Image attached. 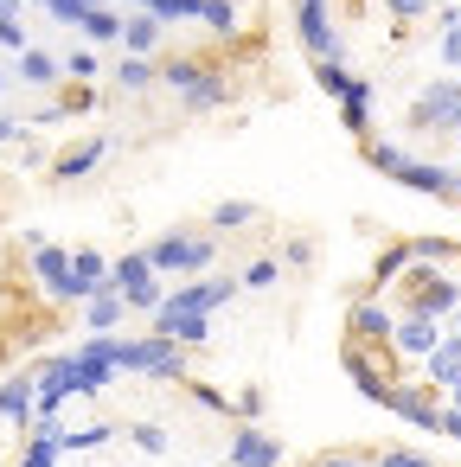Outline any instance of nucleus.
Wrapping results in <instances>:
<instances>
[{
	"mask_svg": "<svg viewBox=\"0 0 461 467\" xmlns=\"http://www.w3.org/2000/svg\"><path fill=\"white\" fill-rule=\"evenodd\" d=\"M26 46H33V39H26V26H20V14H0V52H14V58H20Z\"/></svg>",
	"mask_w": 461,
	"mask_h": 467,
	"instance_id": "nucleus-29",
	"label": "nucleus"
},
{
	"mask_svg": "<svg viewBox=\"0 0 461 467\" xmlns=\"http://www.w3.org/2000/svg\"><path fill=\"white\" fill-rule=\"evenodd\" d=\"M78 33L90 39V46H122V7L110 0V7H90L84 20H78Z\"/></svg>",
	"mask_w": 461,
	"mask_h": 467,
	"instance_id": "nucleus-18",
	"label": "nucleus"
},
{
	"mask_svg": "<svg viewBox=\"0 0 461 467\" xmlns=\"http://www.w3.org/2000/svg\"><path fill=\"white\" fill-rule=\"evenodd\" d=\"M365 167L384 173V180H397V186H410V192L455 199V167L423 161V154H410V148H397V141H365Z\"/></svg>",
	"mask_w": 461,
	"mask_h": 467,
	"instance_id": "nucleus-3",
	"label": "nucleus"
},
{
	"mask_svg": "<svg viewBox=\"0 0 461 467\" xmlns=\"http://www.w3.org/2000/svg\"><path fill=\"white\" fill-rule=\"evenodd\" d=\"M410 129L416 135H461V78H435L410 97Z\"/></svg>",
	"mask_w": 461,
	"mask_h": 467,
	"instance_id": "nucleus-5",
	"label": "nucleus"
},
{
	"mask_svg": "<svg viewBox=\"0 0 461 467\" xmlns=\"http://www.w3.org/2000/svg\"><path fill=\"white\" fill-rule=\"evenodd\" d=\"M225 461H231V467H282V441H276L269 429H257V422H237Z\"/></svg>",
	"mask_w": 461,
	"mask_h": 467,
	"instance_id": "nucleus-8",
	"label": "nucleus"
},
{
	"mask_svg": "<svg viewBox=\"0 0 461 467\" xmlns=\"http://www.w3.org/2000/svg\"><path fill=\"white\" fill-rule=\"evenodd\" d=\"M71 269H78V282H84L90 295L110 282V256H103V250H71Z\"/></svg>",
	"mask_w": 461,
	"mask_h": 467,
	"instance_id": "nucleus-25",
	"label": "nucleus"
},
{
	"mask_svg": "<svg viewBox=\"0 0 461 467\" xmlns=\"http://www.w3.org/2000/svg\"><path fill=\"white\" fill-rule=\"evenodd\" d=\"M58 65H65V84H97V78H103V65H97V52H90V46L65 52Z\"/></svg>",
	"mask_w": 461,
	"mask_h": 467,
	"instance_id": "nucleus-26",
	"label": "nucleus"
},
{
	"mask_svg": "<svg viewBox=\"0 0 461 467\" xmlns=\"http://www.w3.org/2000/svg\"><path fill=\"white\" fill-rule=\"evenodd\" d=\"M231 410H237V422H250V416H257V410H263V390H257V384H244V390H237V403H231Z\"/></svg>",
	"mask_w": 461,
	"mask_h": 467,
	"instance_id": "nucleus-36",
	"label": "nucleus"
},
{
	"mask_svg": "<svg viewBox=\"0 0 461 467\" xmlns=\"http://www.w3.org/2000/svg\"><path fill=\"white\" fill-rule=\"evenodd\" d=\"M314 467H372V461H365V454H320Z\"/></svg>",
	"mask_w": 461,
	"mask_h": 467,
	"instance_id": "nucleus-39",
	"label": "nucleus"
},
{
	"mask_svg": "<svg viewBox=\"0 0 461 467\" xmlns=\"http://www.w3.org/2000/svg\"><path fill=\"white\" fill-rule=\"evenodd\" d=\"M276 282H282V256H269V250H263V256H250V263H244V288H257V295H263V288H276Z\"/></svg>",
	"mask_w": 461,
	"mask_h": 467,
	"instance_id": "nucleus-27",
	"label": "nucleus"
},
{
	"mask_svg": "<svg viewBox=\"0 0 461 467\" xmlns=\"http://www.w3.org/2000/svg\"><path fill=\"white\" fill-rule=\"evenodd\" d=\"M384 14L410 26V20H423V14H435V0H384Z\"/></svg>",
	"mask_w": 461,
	"mask_h": 467,
	"instance_id": "nucleus-32",
	"label": "nucleus"
},
{
	"mask_svg": "<svg viewBox=\"0 0 461 467\" xmlns=\"http://www.w3.org/2000/svg\"><path fill=\"white\" fill-rule=\"evenodd\" d=\"M423 371H429V384H435V390H448V378L461 371V333H442V339H435V352L423 358Z\"/></svg>",
	"mask_w": 461,
	"mask_h": 467,
	"instance_id": "nucleus-20",
	"label": "nucleus"
},
{
	"mask_svg": "<svg viewBox=\"0 0 461 467\" xmlns=\"http://www.w3.org/2000/svg\"><path fill=\"white\" fill-rule=\"evenodd\" d=\"M372 467H435V461H429L423 448H384V454H378Z\"/></svg>",
	"mask_w": 461,
	"mask_h": 467,
	"instance_id": "nucleus-31",
	"label": "nucleus"
},
{
	"mask_svg": "<svg viewBox=\"0 0 461 467\" xmlns=\"http://www.w3.org/2000/svg\"><path fill=\"white\" fill-rule=\"evenodd\" d=\"M455 199H461V167H455Z\"/></svg>",
	"mask_w": 461,
	"mask_h": 467,
	"instance_id": "nucleus-43",
	"label": "nucleus"
},
{
	"mask_svg": "<svg viewBox=\"0 0 461 467\" xmlns=\"http://www.w3.org/2000/svg\"><path fill=\"white\" fill-rule=\"evenodd\" d=\"M135 448L141 454H167V429L161 422H135Z\"/></svg>",
	"mask_w": 461,
	"mask_h": 467,
	"instance_id": "nucleus-33",
	"label": "nucleus"
},
{
	"mask_svg": "<svg viewBox=\"0 0 461 467\" xmlns=\"http://www.w3.org/2000/svg\"><path fill=\"white\" fill-rule=\"evenodd\" d=\"M231 295H237V282H225V275H212V282H186V288L161 295V307H154V333H167V339H180V346H205V339H212V314H218Z\"/></svg>",
	"mask_w": 461,
	"mask_h": 467,
	"instance_id": "nucleus-2",
	"label": "nucleus"
},
{
	"mask_svg": "<svg viewBox=\"0 0 461 467\" xmlns=\"http://www.w3.org/2000/svg\"><path fill=\"white\" fill-rule=\"evenodd\" d=\"M225 103H231V78H218V65H212L199 84L180 90V109H186V116H205V109H225Z\"/></svg>",
	"mask_w": 461,
	"mask_h": 467,
	"instance_id": "nucleus-14",
	"label": "nucleus"
},
{
	"mask_svg": "<svg viewBox=\"0 0 461 467\" xmlns=\"http://www.w3.org/2000/svg\"><path fill=\"white\" fill-rule=\"evenodd\" d=\"M141 250H148L154 275H199V269L218 263V237L212 231H167L154 244H141Z\"/></svg>",
	"mask_w": 461,
	"mask_h": 467,
	"instance_id": "nucleus-4",
	"label": "nucleus"
},
{
	"mask_svg": "<svg viewBox=\"0 0 461 467\" xmlns=\"http://www.w3.org/2000/svg\"><path fill=\"white\" fill-rule=\"evenodd\" d=\"M33 282L65 307V301H90V288L78 282V269H71V250L65 244H33Z\"/></svg>",
	"mask_w": 461,
	"mask_h": 467,
	"instance_id": "nucleus-7",
	"label": "nucleus"
},
{
	"mask_svg": "<svg viewBox=\"0 0 461 467\" xmlns=\"http://www.w3.org/2000/svg\"><path fill=\"white\" fill-rule=\"evenodd\" d=\"M26 135H33V129H26V116H14V109L0 116V148H14V141H26Z\"/></svg>",
	"mask_w": 461,
	"mask_h": 467,
	"instance_id": "nucleus-35",
	"label": "nucleus"
},
{
	"mask_svg": "<svg viewBox=\"0 0 461 467\" xmlns=\"http://www.w3.org/2000/svg\"><path fill=\"white\" fill-rule=\"evenodd\" d=\"M352 339H391V307H384L378 295H365V301L352 307Z\"/></svg>",
	"mask_w": 461,
	"mask_h": 467,
	"instance_id": "nucleus-21",
	"label": "nucleus"
},
{
	"mask_svg": "<svg viewBox=\"0 0 461 467\" xmlns=\"http://www.w3.org/2000/svg\"><path fill=\"white\" fill-rule=\"evenodd\" d=\"M435 339H442V320L435 314H403V320H391V346L403 352V358H429L435 352Z\"/></svg>",
	"mask_w": 461,
	"mask_h": 467,
	"instance_id": "nucleus-10",
	"label": "nucleus"
},
{
	"mask_svg": "<svg viewBox=\"0 0 461 467\" xmlns=\"http://www.w3.org/2000/svg\"><path fill=\"white\" fill-rule=\"evenodd\" d=\"M0 301H7V282H0Z\"/></svg>",
	"mask_w": 461,
	"mask_h": 467,
	"instance_id": "nucleus-44",
	"label": "nucleus"
},
{
	"mask_svg": "<svg viewBox=\"0 0 461 467\" xmlns=\"http://www.w3.org/2000/svg\"><path fill=\"white\" fill-rule=\"evenodd\" d=\"M84 352H97L116 378H154V384H180L186 378V346L167 339V333H141V339H129V333H90Z\"/></svg>",
	"mask_w": 461,
	"mask_h": 467,
	"instance_id": "nucleus-1",
	"label": "nucleus"
},
{
	"mask_svg": "<svg viewBox=\"0 0 461 467\" xmlns=\"http://www.w3.org/2000/svg\"><path fill=\"white\" fill-rule=\"evenodd\" d=\"M122 320H129V301H122V295H116V288L103 282V288H97V295L84 301V327H90V333H116Z\"/></svg>",
	"mask_w": 461,
	"mask_h": 467,
	"instance_id": "nucleus-16",
	"label": "nucleus"
},
{
	"mask_svg": "<svg viewBox=\"0 0 461 467\" xmlns=\"http://www.w3.org/2000/svg\"><path fill=\"white\" fill-rule=\"evenodd\" d=\"M193 397H199L205 410H231V397H225V390H212V384H193Z\"/></svg>",
	"mask_w": 461,
	"mask_h": 467,
	"instance_id": "nucleus-37",
	"label": "nucleus"
},
{
	"mask_svg": "<svg viewBox=\"0 0 461 467\" xmlns=\"http://www.w3.org/2000/svg\"><path fill=\"white\" fill-rule=\"evenodd\" d=\"M122 52H141V58H154V52H161V20H154L148 7L122 14Z\"/></svg>",
	"mask_w": 461,
	"mask_h": 467,
	"instance_id": "nucleus-17",
	"label": "nucleus"
},
{
	"mask_svg": "<svg viewBox=\"0 0 461 467\" xmlns=\"http://www.w3.org/2000/svg\"><path fill=\"white\" fill-rule=\"evenodd\" d=\"M65 429H52V422H39V435L26 441V454L14 461V467H58V454H65V441H58Z\"/></svg>",
	"mask_w": 461,
	"mask_h": 467,
	"instance_id": "nucleus-22",
	"label": "nucleus"
},
{
	"mask_svg": "<svg viewBox=\"0 0 461 467\" xmlns=\"http://www.w3.org/2000/svg\"><path fill=\"white\" fill-rule=\"evenodd\" d=\"M333 103H340V129L365 141V135H372V109H378V84L352 71V78H346V90H340Z\"/></svg>",
	"mask_w": 461,
	"mask_h": 467,
	"instance_id": "nucleus-9",
	"label": "nucleus"
},
{
	"mask_svg": "<svg viewBox=\"0 0 461 467\" xmlns=\"http://www.w3.org/2000/svg\"><path fill=\"white\" fill-rule=\"evenodd\" d=\"M65 441V454H78V448H103V441H116V429L110 422H84V429H71V435H58Z\"/></svg>",
	"mask_w": 461,
	"mask_h": 467,
	"instance_id": "nucleus-28",
	"label": "nucleus"
},
{
	"mask_svg": "<svg viewBox=\"0 0 461 467\" xmlns=\"http://www.w3.org/2000/svg\"><path fill=\"white\" fill-rule=\"evenodd\" d=\"M384 410H397V416L416 422V429H435V422H442V403H435L429 390H410V384H391V390H384Z\"/></svg>",
	"mask_w": 461,
	"mask_h": 467,
	"instance_id": "nucleus-12",
	"label": "nucleus"
},
{
	"mask_svg": "<svg viewBox=\"0 0 461 467\" xmlns=\"http://www.w3.org/2000/svg\"><path fill=\"white\" fill-rule=\"evenodd\" d=\"M103 154H110V135H84V141H71L65 154H52V180H84V173H97L103 167Z\"/></svg>",
	"mask_w": 461,
	"mask_h": 467,
	"instance_id": "nucleus-11",
	"label": "nucleus"
},
{
	"mask_svg": "<svg viewBox=\"0 0 461 467\" xmlns=\"http://www.w3.org/2000/svg\"><path fill=\"white\" fill-rule=\"evenodd\" d=\"M39 7H46V14H52L58 26H78V20L90 14V0H39Z\"/></svg>",
	"mask_w": 461,
	"mask_h": 467,
	"instance_id": "nucleus-30",
	"label": "nucleus"
},
{
	"mask_svg": "<svg viewBox=\"0 0 461 467\" xmlns=\"http://www.w3.org/2000/svg\"><path fill=\"white\" fill-rule=\"evenodd\" d=\"M435 435H455V441H461V410H455V403H442V422H435Z\"/></svg>",
	"mask_w": 461,
	"mask_h": 467,
	"instance_id": "nucleus-38",
	"label": "nucleus"
},
{
	"mask_svg": "<svg viewBox=\"0 0 461 467\" xmlns=\"http://www.w3.org/2000/svg\"><path fill=\"white\" fill-rule=\"evenodd\" d=\"M435 26H442V46H435V52H442V65H448V71H461V7H442V14H435Z\"/></svg>",
	"mask_w": 461,
	"mask_h": 467,
	"instance_id": "nucleus-23",
	"label": "nucleus"
},
{
	"mask_svg": "<svg viewBox=\"0 0 461 467\" xmlns=\"http://www.w3.org/2000/svg\"><path fill=\"white\" fill-rule=\"evenodd\" d=\"M250 224H263V205L257 199H218L212 205V237H237Z\"/></svg>",
	"mask_w": 461,
	"mask_h": 467,
	"instance_id": "nucleus-15",
	"label": "nucleus"
},
{
	"mask_svg": "<svg viewBox=\"0 0 461 467\" xmlns=\"http://www.w3.org/2000/svg\"><path fill=\"white\" fill-rule=\"evenodd\" d=\"M0 97H7V65H0Z\"/></svg>",
	"mask_w": 461,
	"mask_h": 467,
	"instance_id": "nucleus-42",
	"label": "nucleus"
},
{
	"mask_svg": "<svg viewBox=\"0 0 461 467\" xmlns=\"http://www.w3.org/2000/svg\"><path fill=\"white\" fill-rule=\"evenodd\" d=\"M448 403H455V410H461V371H455V378H448Z\"/></svg>",
	"mask_w": 461,
	"mask_h": 467,
	"instance_id": "nucleus-40",
	"label": "nucleus"
},
{
	"mask_svg": "<svg viewBox=\"0 0 461 467\" xmlns=\"http://www.w3.org/2000/svg\"><path fill=\"white\" fill-rule=\"evenodd\" d=\"M282 263H288V269H308V263H314V237H288V244H282Z\"/></svg>",
	"mask_w": 461,
	"mask_h": 467,
	"instance_id": "nucleus-34",
	"label": "nucleus"
},
{
	"mask_svg": "<svg viewBox=\"0 0 461 467\" xmlns=\"http://www.w3.org/2000/svg\"><path fill=\"white\" fill-rule=\"evenodd\" d=\"M14 78H20V84H33V90H58V84H65V65H58L46 46H26V52H20V65H14Z\"/></svg>",
	"mask_w": 461,
	"mask_h": 467,
	"instance_id": "nucleus-13",
	"label": "nucleus"
},
{
	"mask_svg": "<svg viewBox=\"0 0 461 467\" xmlns=\"http://www.w3.org/2000/svg\"><path fill=\"white\" fill-rule=\"evenodd\" d=\"M161 84V65L154 58H141V52H129V58H116V90H129V97H141V90H154Z\"/></svg>",
	"mask_w": 461,
	"mask_h": 467,
	"instance_id": "nucleus-19",
	"label": "nucleus"
},
{
	"mask_svg": "<svg viewBox=\"0 0 461 467\" xmlns=\"http://www.w3.org/2000/svg\"><path fill=\"white\" fill-rule=\"evenodd\" d=\"M205 71H212L205 58H167V65H161V84H167V90L180 97V90H186V84H199Z\"/></svg>",
	"mask_w": 461,
	"mask_h": 467,
	"instance_id": "nucleus-24",
	"label": "nucleus"
},
{
	"mask_svg": "<svg viewBox=\"0 0 461 467\" xmlns=\"http://www.w3.org/2000/svg\"><path fill=\"white\" fill-rule=\"evenodd\" d=\"M448 320H455V333H461V301H455V314H448Z\"/></svg>",
	"mask_w": 461,
	"mask_h": 467,
	"instance_id": "nucleus-41",
	"label": "nucleus"
},
{
	"mask_svg": "<svg viewBox=\"0 0 461 467\" xmlns=\"http://www.w3.org/2000/svg\"><path fill=\"white\" fill-rule=\"evenodd\" d=\"M110 288H116L135 314H154V307H161V295H167V288H161V275H154V263H148V250L116 256V263H110Z\"/></svg>",
	"mask_w": 461,
	"mask_h": 467,
	"instance_id": "nucleus-6",
	"label": "nucleus"
}]
</instances>
